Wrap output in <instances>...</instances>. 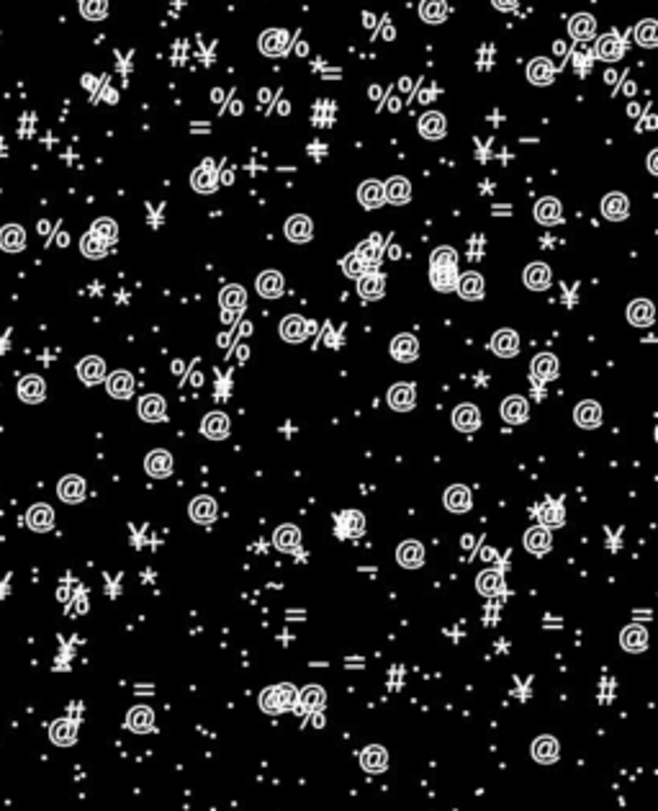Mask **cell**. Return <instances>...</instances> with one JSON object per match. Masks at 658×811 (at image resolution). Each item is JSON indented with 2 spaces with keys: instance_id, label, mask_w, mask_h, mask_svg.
I'll return each mask as SVG.
<instances>
[{
  "instance_id": "obj_1",
  "label": "cell",
  "mask_w": 658,
  "mask_h": 811,
  "mask_svg": "<svg viewBox=\"0 0 658 811\" xmlns=\"http://www.w3.org/2000/svg\"><path fill=\"white\" fill-rule=\"evenodd\" d=\"M257 47H260V52L262 54H268V57H283L290 47V36H288V31H283V29H268V31H262L260 34Z\"/></svg>"
},
{
  "instance_id": "obj_2",
  "label": "cell",
  "mask_w": 658,
  "mask_h": 811,
  "mask_svg": "<svg viewBox=\"0 0 658 811\" xmlns=\"http://www.w3.org/2000/svg\"><path fill=\"white\" fill-rule=\"evenodd\" d=\"M216 178H219V176H216V165H213L211 157H206L204 163H201L199 168L193 171V176H191L193 191L213 193V191H216Z\"/></svg>"
},
{
  "instance_id": "obj_3",
  "label": "cell",
  "mask_w": 658,
  "mask_h": 811,
  "mask_svg": "<svg viewBox=\"0 0 658 811\" xmlns=\"http://www.w3.org/2000/svg\"><path fill=\"white\" fill-rule=\"evenodd\" d=\"M144 469H147L149 477H155V479L170 477V474H172V456H170V451H165V449L149 451L147 459H144Z\"/></svg>"
},
{
  "instance_id": "obj_4",
  "label": "cell",
  "mask_w": 658,
  "mask_h": 811,
  "mask_svg": "<svg viewBox=\"0 0 658 811\" xmlns=\"http://www.w3.org/2000/svg\"><path fill=\"white\" fill-rule=\"evenodd\" d=\"M601 214H604V219H609V222L628 219V214H630L628 196H625V193H617V191L607 193V196L601 199Z\"/></svg>"
},
{
  "instance_id": "obj_5",
  "label": "cell",
  "mask_w": 658,
  "mask_h": 811,
  "mask_svg": "<svg viewBox=\"0 0 658 811\" xmlns=\"http://www.w3.org/2000/svg\"><path fill=\"white\" fill-rule=\"evenodd\" d=\"M78 376H80V381L88 384V386L100 384V381L106 379V363H103V358H98V356L83 358V361L78 363Z\"/></svg>"
},
{
  "instance_id": "obj_6",
  "label": "cell",
  "mask_w": 658,
  "mask_h": 811,
  "mask_svg": "<svg viewBox=\"0 0 658 811\" xmlns=\"http://www.w3.org/2000/svg\"><path fill=\"white\" fill-rule=\"evenodd\" d=\"M391 356L396 358L399 363H411L414 358L419 356L417 338H414V335H409V333L396 335V338L391 340Z\"/></svg>"
},
{
  "instance_id": "obj_7",
  "label": "cell",
  "mask_w": 658,
  "mask_h": 811,
  "mask_svg": "<svg viewBox=\"0 0 658 811\" xmlns=\"http://www.w3.org/2000/svg\"><path fill=\"white\" fill-rule=\"evenodd\" d=\"M491 350H494L499 358L517 356V353H519V335L510 328L499 330V333H494V338H491Z\"/></svg>"
},
{
  "instance_id": "obj_8",
  "label": "cell",
  "mask_w": 658,
  "mask_h": 811,
  "mask_svg": "<svg viewBox=\"0 0 658 811\" xmlns=\"http://www.w3.org/2000/svg\"><path fill=\"white\" fill-rule=\"evenodd\" d=\"M389 405L396 413H409L411 407L417 405V389L411 384H394L389 389Z\"/></svg>"
},
{
  "instance_id": "obj_9",
  "label": "cell",
  "mask_w": 658,
  "mask_h": 811,
  "mask_svg": "<svg viewBox=\"0 0 658 811\" xmlns=\"http://www.w3.org/2000/svg\"><path fill=\"white\" fill-rule=\"evenodd\" d=\"M453 425L458 427L460 433H474L481 427V413L476 405H458L453 410Z\"/></svg>"
},
{
  "instance_id": "obj_10",
  "label": "cell",
  "mask_w": 658,
  "mask_h": 811,
  "mask_svg": "<svg viewBox=\"0 0 658 811\" xmlns=\"http://www.w3.org/2000/svg\"><path fill=\"white\" fill-rule=\"evenodd\" d=\"M283 232H286V237H288L290 242H298V245H301V242H309V240H312V235H314V222L309 219V217H304V214H293V217H290V219L286 222Z\"/></svg>"
},
{
  "instance_id": "obj_11",
  "label": "cell",
  "mask_w": 658,
  "mask_h": 811,
  "mask_svg": "<svg viewBox=\"0 0 658 811\" xmlns=\"http://www.w3.org/2000/svg\"><path fill=\"white\" fill-rule=\"evenodd\" d=\"M396 559L404 570H419L425 564V546L419 541H404L396 548Z\"/></svg>"
},
{
  "instance_id": "obj_12",
  "label": "cell",
  "mask_w": 658,
  "mask_h": 811,
  "mask_svg": "<svg viewBox=\"0 0 658 811\" xmlns=\"http://www.w3.org/2000/svg\"><path fill=\"white\" fill-rule=\"evenodd\" d=\"M573 420H576V425L587 427V430H594V427L601 425V407L597 405L594 399H584V402H579L576 410H573Z\"/></svg>"
},
{
  "instance_id": "obj_13",
  "label": "cell",
  "mask_w": 658,
  "mask_h": 811,
  "mask_svg": "<svg viewBox=\"0 0 658 811\" xmlns=\"http://www.w3.org/2000/svg\"><path fill=\"white\" fill-rule=\"evenodd\" d=\"M18 397H21L26 405H39V402L47 397V384H44V379L36 376V374L23 376L21 381H18Z\"/></svg>"
},
{
  "instance_id": "obj_14",
  "label": "cell",
  "mask_w": 658,
  "mask_h": 811,
  "mask_svg": "<svg viewBox=\"0 0 658 811\" xmlns=\"http://www.w3.org/2000/svg\"><path fill=\"white\" fill-rule=\"evenodd\" d=\"M358 201H360L363 209H378L383 207V201H386V196H383V183L381 180H363L360 188H358Z\"/></svg>"
},
{
  "instance_id": "obj_15",
  "label": "cell",
  "mask_w": 658,
  "mask_h": 811,
  "mask_svg": "<svg viewBox=\"0 0 658 811\" xmlns=\"http://www.w3.org/2000/svg\"><path fill=\"white\" fill-rule=\"evenodd\" d=\"M57 495L64 502H70V505L83 502V497H86V482H83V477H78V474H67V477L59 479Z\"/></svg>"
},
{
  "instance_id": "obj_16",
  "label": "cell",
  "mask_w": 658,
  "mask_h": 811,
  "mask_svg": "<svg viewBox=\"0 0 658 811\" xmlns=\"http://www.w3.org/2000/svg\"><path fill=\"white\" fill-rule=\"evenodd\" d=\"M255 286H257V294L265 297V299L283 297V276H281L278 270H262L260 276H257Z\"/></svg>"
},
{
  "instance_id": "obj_17",
  "label": "cell",
  "mask_w": 658,
  "mask_h": 811,
  "mask_svg": "<svg viewBox=\"0 0 658 811\" xmlns=\"http://www.w3.org/2000/svg\"><path fill=\"white\" fill-rule=\"evenodd\" d=\"M383 196H386V201L401 207V204L411 201V183L404 178V176H394V178H389L383 183Z\"/></svg>"
},
{
  "instance_id": "obj_18",
  "label": "cell",
  "mask_w": 658,
  "mask_h": 811,
  "mask_svg": "<svg viewBox=\"0 0 658 811\" xmlns=\"http://www.w3.org/2000/svg\"><path fill=\"white\" fill-rule=\"evenodd\" d=\"M527 415H530V405H527V399L519 397V394H512V397H507L502 402V418L507 422H512V425L524 422Z\"/></svg>"
},
{
  "instance_id": "obj_19",
  "label": "cell",
  "mask_w": 658,
  "mask_h": 811,
  "mask_svg": "<svg viewBox=\"0 0 658 811\" xmlns=\"http://www.w3.org/2000/svg\"><path fill=\"white\" fill-rule=\"evenodd\" d=\"M229 418L224 413H208L201 422V433L211 441H224L229 435Z\"/></svg>"
},
{
  "instance_id": "obj_20",
  "label": "cell",
  "mask_w": 658,
  "mask_h": 811,
  "mask_svg": "<svg viewBox=\"0 0 658 811\" xmlns=\"http://www.w3.org/2000/svg\"><path fill=\"white\" fill-rule=\"evenodd\" d=\"M656 320V309L648 299H635L628 306V322L633 328H648Z\"/></svg>"
},
{
  "instance_id": "obj_21",
  "label": "cell",
  "mask_w": 658,
  "mask_h": 811,
  "mask_svg": "<svg viewBox=\"0 0 658 811\" xmlns=\"http://www.w3.org/2000/svg\"><path fill=\"white\" fill-rule=\"evenodd\" d=\"M106 389L111 397L129 399L134 394V376H131L129 371H114V374L106 379Z\"/></svg>"
},
{
  "instance_id": "obj_22",
  "label": "cell",
  "mask_w": 658,
  "mask_h": 811,
  "mask_svg": "<svg viewBox=\"0 0 658 811\" xmlns=\"http://www.w3.org/2000/svg\"><path fill=\"white\" fill-rule=\"evenodd\" d=\"M358 292H360L363 299L375 301V299H381L383 292H386V281H383L381 273H375V270L368 273V270H365V273L358 278Z\"/></svg>"
},
{
  "instance_id": "obj_23",
  "label": "cell",
  "mask_w": 658,
  "mask_h": 811,
  "mask_svg": "<svg viewBox=\"0 0 658 811\" xmlns=\"http://www.w3.org/2000/svg\"><path fill=\"white\" fill-rule=\"evenodd\" d=\"M455 289H458V294L466 301H478L483 297V278H481V273H474V270L463 273V276L458 278Z\"/></svg>"
},
{
  "instance_id": "obj_24",
  "label": "cell",
  "mask_w": 658,
  "mask_h": 811,
  "mask_svg": "<svg viewBox=\"0 0 658 811\" xmlns=\"http://www.w3.org/2000/svg\"><path fill=\"white\" fill-rule=\"evenodd\" d=\"M168 415V405L160 394H147V397L139 399V418L147 422H160L165 420Z\"/></svg>"
},
{
  "instance_id": "obj_25",
  "label": "cell",
  "mask_w": 658,
  "mask_h": 811,
  "mask_svg": "<svg viewBox=\"0 0 658 811\" xmlns=\"http://www.w3.org/2000/svg\"><path fill=\"white\" fill-rule=\"evenodd\" d=\"M474 505V497H471V490L466 484H453L447 487L445 492V507L450 512H468Z\"/></svg>"
},
{
  "instance_id": "obj_26",
  "label": "cell",
  "mask_w": 658,
  "mask_h": 811,
  "mask_svg": "<svg viewBox=\"0 0 658 811\" xmlns=\"http://www.w3.org/2000/svg\"><path fill=\"white\" fill-rule=\"evenodd\" d=\"M445 132H447L445 116L440 114V111H427V114L419 119V134L425 137V139H442Z\"/></svg>"
},
{
  "instance_id": "obj_27",
  "label": "cell",
  "mask_w": 658,
  "mask_h": 811,
  "mask_svg": "<svg viewBox=\"0 0 658 811\" xmlns=\"http://www.w3.org/2000/svg\"><path fill=\"white\" fill-rule=\"evenodd\" d=\"M306 335H309V325H306L304 317H298V314L283 317V322H281V338H283L286 343H304Z\"/></svg>"
},
{
  "instance_id": "obj_28",
  "label": "cell",
  "mask_w": 658,
  "mask_h": 811,
  "mask_svg": "<svg viewBox=\"0 0 658 811\" xmlns=\"http://www.w3.org/2000/svg\"><path fill=\"white\" fill-rule=\"evenodd\" d=\"M524 286L530 292H545L551 286V268L545 263H530L524 268Z\"/></svg>"
},
{
  "instance_id": "obj_29",
  "label": "cell",
  "mask_w": 658,
  "mask_h": 811,
  "mask_svg": "<svg viewBox=\"0 0 658 811\" xmlns=\"http://www.w3.org/2000/svg\"><path fill=\"white\" fill-rule=\"evenodd\" d=\"M560 201L553 199V196H545V199H540L538 204H535V219L540 222V224H545V227H553V224H558L560 222Z\"/></svg>"
},
{
  "instance_id": "obj_30",
  "label": "cell",
  "mask_w": 658,
  "mask_h": 811,
  "mask_svg": "<svg viewBox=\"0 0 658 811\" xmlns=\"http://www.w3.org/2000/svg\"><path fill=\"white\" fill-rule=\"evenodd\" d=\"M623 54H625V44L620 36L604 34L599 42H597V57L604 59V62H617Z\"/></svg>"
},
{
  "instance_id": "obj_31",
  "label": "cell",
  "mask_w": 658,
  "mask_h": 811,
  "mask_svg": "<svg viewBox=\"0 0 658 811\" xmlns=\"http://www.w3.org/2000/svg\"><path fill=\"white\" fill-rule=\"evenodd\" d=\"M430 281L437 292H453L458 284V268L455 265H430Z\"/></svg>"
},
{
  "instance_id": "obj_32",
  "label": "cell",
  "mask_w": 658,
  "mask_h": 811,
  "mask_svg": "<svg viewBox=\"0 0 658 811\" xmlns=\"http://www.w3.org/2000/svg\"><path fill=\"white\" fill-rule=\"evenodd\" d=\"M26 248V232L18 224H6L0 229V250L6 253H21Z\"/></svg>"
},
{
  "instance_id": "obj_33",
  "label": "cell",
  "mask_w": 658,
  "mask_h": 811,
  "mask_svg": "<svg viewBox=\"0 0 658 811\" xmlns=\"http://www.w3.org/2000/svg\"><path fill=\"white\" fill-rule=\"evenodd\" d=\"M26 523H29L31 531H52L54 526V510L49 505H31V510L26 512Z\"/></svg>"
},
{
  "instance_id": "obj_34",
  "label": "cell",
  "mask_w": 658,
  "mask_h": 811,
  "mask_svg": "<svg viewBox=\"0 0 658 811\" xmlns=\"http://www.w3.org/2000/svg\"><path fill=\"white\" fill-rule=\"evenodd\" d=\"M127 726L134 734L152 732V726H155V713H152V708H147V706H136V708H131V711H129Z\"/></svg>"
},
{
  "instance_id": "obj_35",
  "label": "cell",
  "mask_w": 658,
  "mask_h": 811,
  "mask_svg": "<svg viewBox=\"0 0 658 811\" xmlns=\"http://www.w3.org/2000/svg\"><path fill=\"white\" fill-rule=\"evenodd\" d=\"M49 737L54 744H59V747H70V744H75V740H78V724L70 719H59L52 724L49 729Z\"/></svg>"
},
{
  "instance_id": "obj_36",
  "label": "cell",
  "mask_w": 658,
  "mask_h": 811,
  "mask_svg": "<svg viewBox=\"0 0 658 811\" xmlns=\"http://www.w3.org/2000/svg\"><path fill=\"white\" fill-rule=\"evenodd\" d=\"M553 75H556V70H553L551 59L538 57L527 64V80H530L532 86H551Z\"/></svg>"
},
{
  "instance_id": "obj_37",
  "label": "cell",
  "mask_w": 658,
  "mask_h": 811,
  "mask_svg": "<svg viewBox=\"0 0 658 811\" xmlns=\"http://www.w3.org/2000/svg\"><path fill=\"white\" fill-rule=\"evenodd\" d=\"M553 539H551V531L545 526H538V528H530L527 534H524V548L530 551V554L540 556L545 554L548 548H551Z\"/></svg>"
},
{
  "instance_id": "obj_38",
  "label": "cell",
  "mask_w": 658,
  "mask_h": 811,
  "mask_svg": "<svg viewBox=\"0 0 658 811\" xmlns=\"http://www.w3.org/2000/svg\"><path fill=\"white\" fill-rule=\"evenodd\" d=\"M620 644H623L625 652H643L645 647H648V631H645L643 626H638V623H633V626H628L623 633H620Z\"/></svg>"
},
{
  "instance_id": "obj_39",
  "label": "cell",
  "mask_w": 658,
  "mask_h": 811,
  "mask_svg": "<svg viewBox=\"0 0 658 811\" xmlns=\"http://www.w3.org/2000/svg\"><path fill=\"white\" fill-rule=\"evenodd\" d=\"M558 754H560V747L553 737H538L535 744H532V757H535L540 765H553V762L558 760Z\"/></svg>"
},
{
  "instance_id": "obj_40",
  "label": "cell",
  "mask_w": 658,
  "mask_h": 811,
  "mask_svg": "<svg viewBox=\"0 0 658 811\" xmlns=\"http://www.w3.org/2000/svg\"><path fill=\"white\" fill-rule=\"evenodd\" d=\"M532 376H538L540 381H551V379L558 376V358L553 353H540V356L532 358Z\"/></svg>"
},
{
  "instance_id": "obj_41",
  "label": "cell",
  "mask_w": 658,
  "mask_h": 811,
  "mask_svg": "<svg viewBox=\"0 0 658 811\" xmlns=\"http://www.w3.org/2000/svg\"><path fill=\"white\" fill-rule=\"evenodd\" d=\"M188 512H191V518L196 520V523H211V520L216 518L219 507H216V500H213V497H206V495H201V497H196L191 502Z\"/></svg>"
},
{
  "instance_id": "obj_42",
  "label": "cell",
  "mask_w": 658,
  "mask_h": 811,
  "mask_svg": "<svg viewBox=\"0 0 658 811\" xmlns=\"http://www.w3.org/2000/svg\"><path fill=\"white\" fill-rule=\"evenodd\" d=\"M360 762L368 773H383V770L389 768V754H386L383 747H378V744H370V747L363 749Z\"/></svg>"
},
{
  "instance_id": "obj_43",
  "label": "cell",
  "mask_w": 658,
  "mask_h": 811,
  "mask_svg": "<svg viewBox=\"0 0 658 811\" xmlns=\"http://www.w3.org/2000/svg\"><path fill=\"white\" fill-rule=\"evenodd\" d=\"M219 304L224 306V309H229V312H242V309L247 306V294H245L242 286L232 284L219 294Z\"/></svg>"
},
{
  "instance_id": "obj_44",
  "label": "cell",
  "mask_w": 658,
  "mask_h": 811,
  "mask_svg": "<svg viewBox=\"0 0 658 811\" xmlns=\"http://www.w3.org/2000/svg\"><path fill=\"white\" fill-rule=\"evenodd\" d=\"M419 18L425 23H442L447 18L445 0H422L419 3Z\"/></svg>"
},
{
  "instance_id": "obj_45",
  "label": "cell",
  "mask_w": 658,
  "mask_h": 811,
  "mask_svg": "<svg viewBox=\"0 0 658 811\" xmlns=\"http://www.w3.org/2000/svg\"><path fill=\"white\" fill-rule=\"evenodd\" d=\"M594 31H597L594 16L576 13L571 21H568V34H571L573 39H592V36H594Z\"/></svg>"
},
{
  "instance_id": "obj_46",
  "label": "cell",
  "mask_w": 658,
  "mask_h": 811,
  "mask_svg": "<svg viewBox=\"0 0 658 811\" xmlns=\"http://www.w3.org/2000/svg\"><path fill=\"white\" fill-rule=\"evenodd\" d=\"M381 245H383L381 237L373 235V237H368V240H363L360 245H358V250H355V255H358V258H360V260H363V263H365V268H368V265H375V263H378V260H381V253H383Z\"/></svg>"
},
{
  "instance_id": "obj_47",
  "label": "cell",
  "mask_w": 658,
  "mask_h": 811,
  "mask_svg": "<svg viewBox=\"0 0 658 811\" xmlns=\"http://www.w3.org/2000/svg\"><path fill=\"white\" fill-rule=\"evenodd\" d=\"M538 520L545 528H556V526H563L566 515H563V507H560L556 500H545L543 505L538 507Z\"/></svg>"
},
{
  "instance_id": "obj_48",
  "label": "cell",
  "mask_w": 658,
  "mask_h": 811,
  "mask_svg": "<svg viewBox=\"0 0 658 811\" xmlns=\"http://www.w3.org/2000/svg\"><path fill=\"white\" fill-rule=\"evenodd\" d=\"M273 541H276V548L278 551H296L298 543H301V531H298L296 526H281L276 531V536H273Z\"/></svg>"
},
{
  "instance_id": "obj_49",
  "label": "cell",
  "mask_w": 658,
  "mask_h": 811,
  "mask_svg": "<svg viewBox=\"0 0 658 811\" xmlns=\"http://www.w3.org/2000/svg\"><path fill=\"white\" fill-rule=\"evenodd\" d=\"M476 587H478V592H481V595H488V598H491V595H499V592L504 590V577L499 575V572L486 570V572H481V575H478V580H476Z\"/></svg>"
},
{
  "instance_id": "obj_50",
  "label": "cell",
  "mask_w": 658,
  "mask_h": 811,
  "mask_svg": "<svg viewBox=\"0 0 658 811\" xmlns=\"http://www.w3.org/2000/svg\"><path fill=\"white\" fill-rule=\"evenodd\" d=\"M635 39L640 47H645V50H653L658 44V23L653 21V18H645V21L638 23L635 29Z\"/></svg>"
},
{
  "instance_id": "obj_51",
  "label": "cell",
  "mask_w": 658,
  "mask_h": 811,
  "mask_svg": "<svg viewBox=\"0 0 658 811\" xmlns=\"http://www.w3.org/2000/svg\"><path fill=\"white\" fill-rule=\"evenodd\" d=\"M80 250H83V255L86 258L98 260V258H103L108 253V242H103L98 235L88 232V235H83V240H80Z\"/></svg>"
},
{
  "instance_id": "obj_52",
  "label": "cell",
  "mask_w": 658,
  "mask_h": 811,
  "mask_svg": "<svg viewBox=\"0 0 658 811\" xmlns=\"http://www.w3.org/2000/svg\"><path fill=\"white\" fill-rule=\"evenodd\" d=\"M80 13L88 21H103L108 16V0H80Z\"/></svg>"
},
{
  "instance_id": "obj_53",
  "label": "cell",
  "mask_w": 658,
  "mask_h": 811,
  "mask_svg": "<svg viewBox=\"0 0 658 811\" xmlns=\"http://www.w3.org/2000/svg\"><path fill=\"white\" fill-rule=\"evenodd\" d=\"M90 232H93V235H98L100 240L111 245V242L116 240V235H119V227H116V222H114V219H108V217H100V219L93 222V229H90Z\"/></svg>"
},
{
  "instance_id": "obj_54",
  "label": "cell",
  "mask_w": 658,
  "mask_h": 811,
  "mask_svg": "<svg viewBox=\"0 0 658 811\" xmlns=\"http://www.w3.org/2000/svg\"><path fill=\"white\" fill-rule=\"evenodd\" d=\"M430 265H442V268H445V265H458V253H455L453 248L442 245V248H437L432 253Z\"/></svg>"
},
{
  "instance_id": "obj_55",
  "label": "cell",
  "mask_w": 658,
  "mask_h": 811,
  "mask_svg": "<svg viewBox=\"0 0 658 811\" xmlns=\"http://www.w3.org/2000/svg\"><path fill=\"white\" fill-rule=\"evenodd\" d=\"M340 526H345V528H347V534H350V536H360V534H363V528H365V520H363L360 512L353 510V512H345V515H342V518H340Z\"/></svg>"
},
{
  "instance_id": "obj_56",
  "label": "cell",
  "mask_w": 658,
  "mask_h": 811,
  "mask_svg": "<svg viewBox=\"0 0 658 811\" xmlns=\"http://www.w3.org/2000/svg\"><path fill=\"white\" fill-rule=\"evenodd\" d=\"M260 708L265 713H281V701H278V691L276 688H268V691L260 693Z\"/></svg>"
},
{
  "instance_id": "obj_57",
  "label": "cell",
  "mask_w": 658,
  "mask_h": 811,
  "mask_svg": "<svg viewBox=\"0 0 658 811\" xmlns=\"http://www.w3.org/2000/svg\"><path fill=\"white\" fill-rule=\"evenodd\" d=\"M342 270H345V276H350V278H360L363 273H365V263H363L355 253H350V255L342 260Z\"/></svg>"
},
{
  "instance_id": "obj_58",
  "label": "cell",
  "mask_w": 658,
  "mask_h": 811,
  "mask_svg": "<svg viewBox=\"0 0 658 811\" xmlns=\"http://www.w3.org/2000/svg\"><path fill=\"white\" fill-rule=\"evenodd\" d=\"M278 691V701H281V708H293V706H296V701H298V693H296V688H293V685H288V683H283V685H278L276 688Z\"/></svg>"
},
{
  "instance_id": "obj_59",
  "label": "cell",
  "mask_w": 658,
  "mask_h": 811,
  "mask_svg": "<svg viewBox=\"0 0 658 811\" xmlns=\"http://www.w3.org/2000/svg\"><path fill=\"white\" fill-rule=\"evenodd\" d=\"M301 701H304V706L309 708V711H312V708H319L322 701H324V691L317 688V685H314V688H306L304 696H301Z\"/></svg>"
},
{
  "instance_id": "obj_60",
  "label": "cell",
  "mask_w": 658,
  "mask_h": 811,
  "mask_svg": "<svg viewBox=\"0 0 658 811\" xmlns=\"http://www.w3.org/2000/svg\"><path fill=\"white\" fill-rule=\"evenodd\" d=\"M491 3H494L496 11H515L519 0H491Z\"/></svg>"
},
{
  "instance_id": "obj_61",
  "label": "cell",
  "mask_w": 658,
  "mask_h": 811,
  "mask_svg": "<svg viewBox=\"0 0 658 811\" xmlns=\"http://www.w3.org/2000/svg\"><path fill=\"white\" fill-rule=\"evenodd\" d=\"M648 168H651L653 176H656V173H658V171H656V152H651V157H648Z\"/></svg>"
}]
</instances>
